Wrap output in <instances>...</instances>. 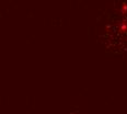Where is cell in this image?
Instances as JSON below:
<instances>
[{"label":"cell","mask_w":127,"mask_h":114,"mask_svg":"<svg viewBox=\"0 0 127 114\" xmlns=\"http://www.w3.org/2000/svg\"><path fill=\"white\" fill-rule=\"evenodd\" d=\"M121 12L122 13H126L127 12V3H124L121 8Z\"/></svg>","instance_id":"2"},{"label":"cell","mask_w":127,"mask_h":114,"mask_svg":"<svg viewBox=\"0 0 127 114\" xmlns=\"http://www.w3.org/2000/svg\"><path fill=\"white\" fill-rule=\"evenodd\" d=\"M127 31V23H123L120 26V32H126Z\"/></svg>","instance_id":"1"}]
</instances>
